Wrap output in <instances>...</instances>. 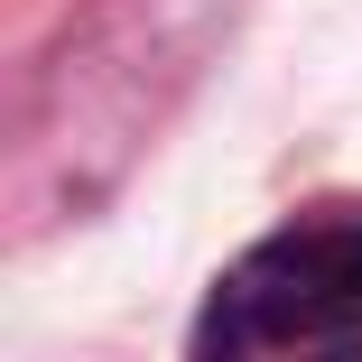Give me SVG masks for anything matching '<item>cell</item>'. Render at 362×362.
Wrapping results in <instances>:
<instances>
[{
  "label": "cell",
  "instance_id": "6da1fadb",
  "mask_svg": "<svg viewBox=\"0 0 362 362\" xmlns=\"http://www.w3.org/2000/svg\"><path fill=\"white\" fill-rule=\"evenodd\" d=\"M233 19L242 0H84L28 65L10 112V168H0L10 242L93 214L130 177V158L168 130V112L195 93Z\"/></svg>",
  "mask_w": 362,
  "mask_h": 362
},
{
  "label": "cell",
  "instance_id": "7a4b0ae2",
  "mask_svg": "<svg viewBox=\"0 0 362 362\" xmlns=\"http://www.w3.org/2000/svg\"><path fill=\"white\" fill-rule=\"evenodd\" d=\"M204 362H334L362 353V214H307L251 242L195 316Z\"/></svg>",
  "mask_w": 362,
  "mask_h": 362
}]
</instances>
